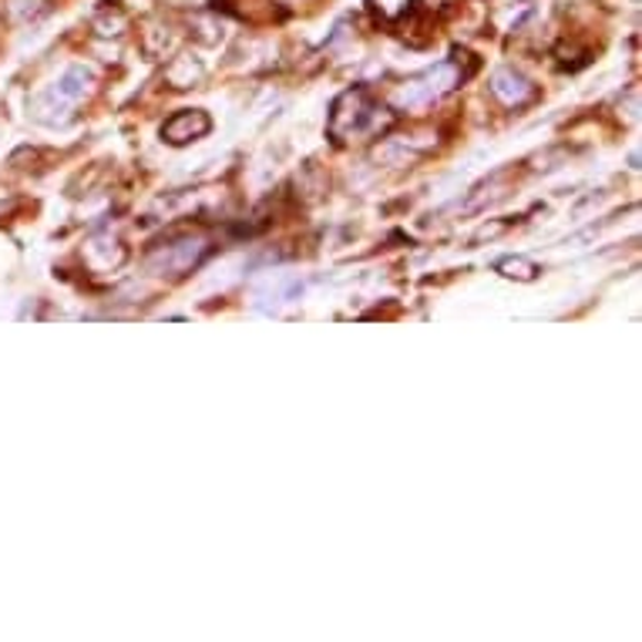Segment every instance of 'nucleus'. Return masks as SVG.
Returning a JSON list of instances; mask_svg holds the SVG:
<instances>
[{
    "label": "nucleus",
    "mask_w": 642,
    "mask_h": 642,
    "mask_svg": "<svg viewBox=\"0 0 642 642\" xmlns=\"http://www.w3.org/2000/svg\"><path fill=\"white\" fill-rule=\"evenodd\" d=\"M380 105L370 98L367 88H350L344 92L337 102H334V112H330V135L337 141H350L357 135H367L370 128L380 125Z\"/></svg>",
    "instance_id": "f257e3e1"
},
{
    "label": "nucleus",
    "mask_w": 642,
    "mask_h": 642,
    "mask_svg": "<svg viewBox=\"0 0 642 642\" xmlns=\"http://www.w3.org/2000/svg\"><path fill=\"white\" fill-rule=\"evenodd\" d=\"M92 71H85V67H71V71H64L61 74V82L48 92V95H41V102H38V118H44V122H61V118H67L74 108H77V102H82L88 92H92Z\"/></svg>",
    "instance_id": "f03ea898"
},
{
    "label": "nucleus",
    "mask_w": 642,
    "mask_h": 642,
    "mask_svg": "<svg viewBox=\"0 0 642 642\" xmlns=\"http://www.w3.org/2000/svg\"><path fill=\"white\" fill-rule=\"evenodd\" d=\"M212 131V118L199 108H186V112H176L166 125H162V138L169 145H189V141H199Z\"/></svg>",
    "instance_id": "7ed1b4c3"
},
{
    "label": "nucleus",
    "mask_w": 642,
    "mask_h": 642,
    "mask_svg": "<svg viewBox=\"0 0 642 642\" xmlns=\"http://www.w3.org/2000/svg\"><path fill=\"white\" fill-rule=\"evenodd\" d=\"M492 95L505 105V108H522L528 102H535V85L528 82L525 74H518L515 67H502L495 77H492Z\"/></svg>",
    "instance_id": "20e7f679"
},
{
    "label": "nucleus",
    "mask_w": 642,
    "mask_h": 642,
    "mask_svg": "<svg viewBox=\"0 0 642 642\" xmlns=\"http://www.w3.org/2000/svg\"><path fill=\"white\" fill-rule=\"evenodd\" d=\"M48 11V0H8V14L14 24H28Z\"/></svg>",
    "instance_id": "39448f33"
},
{
    "label": "nucleus",
    "mask_w": 642,
    "mask_h": 642,
    "mask_svg": "<svg viewBox=\"0 0 642 642\" xmlns=\"http://www.w3.org/2000/svg\"><path fill=\"white\" fill-rule=\"evenodd\" d=\"M367 4L377 14V21H387V24L400 21L411 11V0H367Z\"/></svg>",
    "instance_id": "423d86ee"
},
{
    "label": "nucleus",
    "mask_w": 642,
    "mask_h": 642,
    "mask_svg": "<svg viewBox=\"0 0 642 642\" xmlns=\"http://www.w3.org/2000/svg\"><path fill=\"white\" fill-rule=\"evenodd\" d=\"M498 273L508 276V280H535L538 266L532 260H525V256H508V260L498 263Z\"/></svg>",
    "instance_id": "0eeeda50"
}]
</instances>
